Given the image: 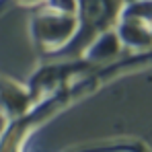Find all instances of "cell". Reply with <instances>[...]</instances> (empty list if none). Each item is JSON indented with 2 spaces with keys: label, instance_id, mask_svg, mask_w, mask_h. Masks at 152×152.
Listing matches in <instances>:
<instances>
[{
  "label": "cell",
  "instance_id": "1",
  "mask_svg": "<svg viewBox=\"0 0 152 152\" xmlns=\"http://www.w3.org/2000/svg\"><path fill=\"white\" fill-rule=\"evenodd\" d=\"M80 21L76 15L53 12L41 8L29 17V37L33 45L43 53H56L64 50L76 37Z\"/></svg>",
  "mask_w": 152,
  "mask_h": 152
},
{
  "label": "cell",
  "instance_id": "2",
  "mask_svg": "<svg viewBox=\"0 0 152 152\" xmlns=\"http://www.w3.org/2000/svg\"><path fill=\"white\" fill-rule=\"evenodd\" d=\"M37 103L39 99L33 95V91L27 84L10 76L0 74V115L8 124L25 117Z\"/></svg>",
  "mask_w": 152,
  "mask_h": 152
},
{
  "label": "cell",
  "instance_id": "3",
  "mask_svg": "<svg viewBox=\"0 0 152 152\" xmlns=\"http://www.w3.org/2000/svg\"><path fill=\"white\" fill-rule=\"evenodd\" d=\"M124 0H78V21L80 25L93 27L97 33L113 29L119 17Z\"/></svg>",
  "mask_w": 152,
  "mask_h": 152
},
{
  "label": "cell",
  "instance_id": "4",
  "mask_svg": "<svg viewBox=\"0 0 152 152\" xmlns=\"http://www.w3.org/2000/svg\"><path fill=\"white\" fill-rule=\"evenodd\" d=\"M121 43L115 35V29H107V31H99L88 45L82 50L80 58L84 64L88 66H103V64H111L121 56Z\"/></svg>",
  "mask_w": 152,
  "mask_h": 152
},
{
  "label": "cell",
  "instance_id": "5",
  "mask_svg": "<svg viewBox=\"0 0 152 152\" xmlns=\"http://www.w3.org/2000/svg\"><path fill=\"white\" fill-rule=\"evenodd\" d=\"M115 35L121 43V48L132 50L136 53H148L152 45V29L150 23L144 21H132V19H119L115 23Z\"/></svg>",
  "mask_w": 152,
  "mask_h": 152
},
{
  "label": "cell",
  "instance_id": "6",
  "mask_svg": "<svg viewBox=\"0 0 152 152\" xmlns=\"http://www.w3.org/2000/svg\"><path fill=\"white\" fill-rule=\"evenodd\" d=\"M43 8L64 15H78V0H43Z\"/></svg>",
  "mask_w": 152,
  "mask_h": 152
},
{
  "label": "cell",
  "instance_id": "7",
  "mask_svg": "<svg viewBox=\"0 0 152 152\" xmlns=\"http://www.w3.org/2000/svg\"><path fill=\"white\" fill-rule=\"evenodd\" d=\"M19 6H39L43 4V0H15Z\"/></svg>",
  "mask_w": 152,
  "mask_h": 152
}]
</instances>
